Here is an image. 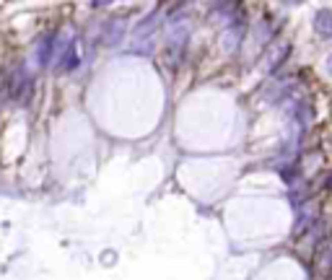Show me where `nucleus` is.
Instances as JSON below:
<instances>
[{
  "label": "nucleus",
  "mask_w": 332,
  "mask_h": 280,
  "mask_svg": "<svg viewBox=\"0 0 332 280\" xmlns=\"http://www.w3.org/2000/svg\"><path fill=\"white\" fill-rule=\"evenodd\" d=\"M327 73H329V75H332V55H329V57H327Z\"/></svg>",
  "instance_id": "3"
},
{
  "label": "nucleus",
  "mask_w": 332,
  "mask_h": 280,
  "mask_svg": "<svg viewBox=\"0 0 332 280\" xmlns=\"http://www.w3.org/2000/svg\"><path fill=\"white\" fill-rule=\"evenodd\" d=\"M314 31L319 39H332V11L329 8H319L314 13Z\"/></svg>",
  "instance_id": "1"
},
{
  "label": "nucleus",
  "mask_w": 332,
  "mask_h": 280,
  "mask_svg": "<svg viewBox=\"0 0 332 280\" xmlns=\"http://www.w3.org/2000/svg\"><path fill=\"white\" fill-rule=\"evenodd\" d=\"M280 177L285 179V182H296V169H288V166H285V169H280Z\"/></svg>",
  "instance_id": "2"
}]
</instances>
